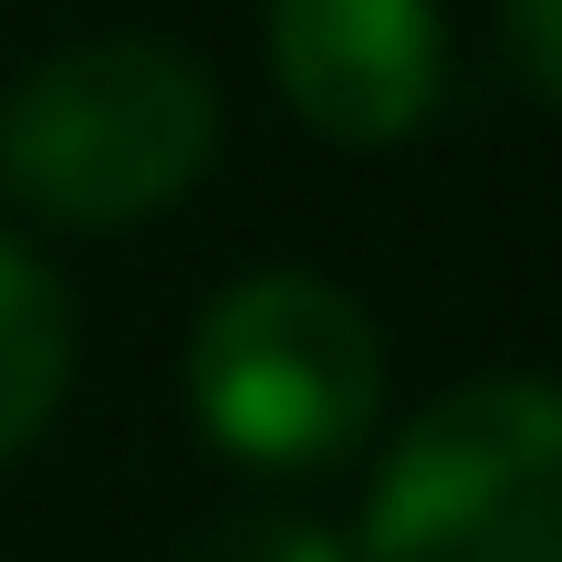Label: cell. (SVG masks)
Listing matches in <instances>:
<instances>
[{
  "label": "cell",
  "instance_id": "52a82bcc",
  "mask_svg": "<svg viewBox=\"0 0 562 562\" xmlns=\"http://www.w3.org/2000/svg\"><path fill=\"white\" fill-rule=\"evenodd\" d=\"M501 11V53L542 104H562V0H490Z\"/></svg>",
  "mask_w": 562,
  "mask_h": 562
},
{
  "label": "cell",
  "instance_id": "8992f818",
  "mask_svg": "<svg viewBox=\"0 0 562 562\" xmlns=\"http://www.w3.org/2000/svg\"><path fill=\"white\" fill-rule=\"evenodd\" d=\"M188 562H355V531L313 521L292 501H240L188 542Z\"/></svg>",
  "mask_w": 562,
  "mask_h": 562
},
{
  "label": "cell",
  "instance_id": "7a4b0ae2",
  "mask_svg": "<svg viewBox=\"0 0 562 562\" xmlns=\"http://www.w3.org/2000/svg\"><path fill=\"white\" fill-rule=\"evenodd\" d=\"M188 417L220 459L261 480H313L355 459L385 417L375 313L302 261L220 281L188 323Z\"/></svg>",
  "mask_w": 562,
  "mask_h": 562
},
{
  "label": "cell",
  "instance_id": "5b68a950",
  "mask_svg": "<svg viewBox=\"0 0 562 562\" xmlns=\"http://www.w3.org/2000/svg\"><path fill=\"white\" fill-rule=\"evenodd\" d=\"M74 396V292L63 271L0 220V469L42 448V427Z\"/></svg>",
  "mask_w": 562,
  "mask_h": 562
},
{
  "label": "cell",
  "instance_id": "277c9868",
  "mask_svg": "<svg viewBox=\"0 0 562 562\" xmlns=\"http://www.w3.org/2000/svg\"><path fill=\"white\" fill-rule=\"evenodd\" d=\"M261 63L292 125L344 157H375L438 125L448 11L438 0H261Z\"/></svg>",
  "mask_w": 562,
  "mask_h": 562
},
{
  "label": "cell",
  "instance_id": "3957f363",
  "mask_svg": "<svg viewBox=\"0 0 562 562\" xmlns=\"http://www.w3.org/2000/svg\"><path fill=\"white\" fill-rule=\"evenodd\" d=\"M355 562H562V375L427 396L375 448Z\"/></svg>",
  "mask_w": 562,
  "mask_h": 562
},
{
  "label": "cell",
  "instance_id": "6da1fadb",
  "mask_svg": "<svg viewBox=\"0 0 562 562\" xmlns=\"http://www.w3.org/2000/svg\"><path fill=\"white\" fill-rule=\"evenodd\" d=\"M229 115L199 53L157 32H94L21 63L0 94V199L42 229H146L209 178Z\"/></svg>",
  "mask_w": 562,
  "mask_h": 562
}]
</instances>
